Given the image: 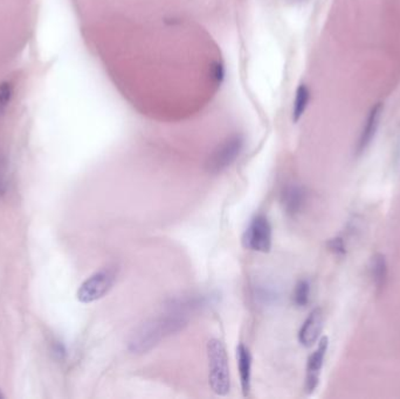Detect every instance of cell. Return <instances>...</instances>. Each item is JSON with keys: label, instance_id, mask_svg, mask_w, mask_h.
<instances>
[{"label": "cell", "instance_id": "obj_11", "mask_svg": "<svg viewBox=\"0 0 400 399\" xmlns=\"http://www.w3.org/2000/svg\"><path fill=\"white\" fill-rule=\"evenodd\" d=\"M370 276H371L372 283L375 285L377 292H382L385 288L389 276V266L386 262V257L382 253H375L370 260L368 266Z\"/></svg>", "mask_w": 400, "mask_h": 399}, {"label": "cell", "instance_id": "obj_1", "mask_svg": "<svg viewBox=\"0 0 400 399\" xmlns=\"http://www.w3.org/2000/svg\"><path fill=\"white\" fill-rule=\"evenodd\" d=\"M188 321L190 315L184 311L165 308L160 316L150 318L135 329L129 339L127 348L131 353L137 355L149 353L164 337L184 330Z\"/></svg>", "mask_w": 400, "mask_h": 399}, {"label": "cell", "instance_id": "obj_12", "mask_svg": "<svg viewBox=\"0 0 400 399\" xmlns=\"http://www.w3.org/2000/svg\"><path fill=\"white\" fill-rule=\"evenodd\" d=\"M310 97H312V93L309 89L308 86L305 83H301L298 86L296 92H295V100L293 103V122H298L301 120V117L305 115V110L308 108L309 102H310Z\"/></svg>", "mask_w": 400, "mask_h": 399}, {"label": "cell", "instance_id": "obj_3", "mask_svg": "<svg viewBox=\"0 0 400 399\" xmlns=\"http://www.w3.org/2000/svg\"><path fill=\"white\" fill-rule=\"evenodd\" d=\"M117 280V269L106 267L89 276L78 288V300L81 304H92L106 297Z\"/></svg>", "mask_w": 400, "mask_h": 399}, {"label": "cell", "instance_id": "obj_8", "mask_svg": "<svg viewBox=\"0 0 400 399\" xmlns=\"http://www.w3.org/2000/svg\"><path fill=\"white\" fill-rule=\"evenodd\" d=\"M323 329V311L321 308H315L314 311L308 315L303 322L300 332H298V342L305 348H310L314 346Z\"/></svg>", "mask_w": 400, "mask_h": 399}, {"label": "cell", "instance_id": "obj_7", "mask_svg": "<svg viewBox=\"0 0 400 399\" xmlns=\"http://www.w3.org/2000/svg\"><path fill=\"white\" fill-rule=\"evenodd\" d=\"M382 109H384L382 103H375V106L372 107L368 111V117H366V121H365L361 135L358 138L357 147H356V151H357L358 155L363 154L373 141L377 130H378L379 122L382 119Z\"/></svg>", "mask_w": 400, "mask_h": 399}, {"label": "cell", "instance_id": "obj_16", "mask_svg": "<svg viewBox=\"0 0 400 399\" xmlns=\"http://www.w3.org/2000/svg\"><path fill=\"white\" fill-rule=\"evenodd\" d=\"M328 248H329L330 251H333L335 255H345V245H344V241L342 238L337 237L333 238V239H330V241H328Z\"/></svg>", "mask_w": 400, "mask_h": 399}, {"label": "cell", "instance_id": "obj_4", "mask_svg": "<svg viewBox=\"0 0 400 399\" xmlns=\"http://www.w3.org/2000/svg\"><path fill=\"white\" fill-rule=\"evenodd\" d=\"M244 147V137L241 134H234L227 137L216 147L206 161L205 168L211 175H218L226 170L239 157Z\"/></svg>", "mask_w": 400, "mask_h": 399}, {"label": "cell", "instance_id": "obj_18", "mask_svg": "<svg viewBox=\"0 0 400 399\" xmlns=\"http://www.w3.org/2000/svg\"><path fill=\"white\" fill-rule=\"evenodd\" d=\"M288 1H291V3H302V1H305V0H288Z\"/></svg>", "mask_w": 400, "mask_h": 399}, {"label": "cell", "instance_id": "obj_14", "mask_svg": "<svg viewBox=\"0 0 400 399\" xmlns=\"http://www.w3.org/2000/svg\"><path fill=\"white\" fill-rule=\"evenodd\" d=\"M226 78V68L221 61H213L209 66V79L216 87H220Z\"/></svg>", "mask_w": 400, "mask_h": 399}, {"label": "cell", "instance_id": "obj_2", "mask_svg": "<svg viewBox=\"0 0 400 399\" xmlns=\"http://www.w3.org/2000/svg\"><path fill=\"white\" fill-rule=\"evenodd\" d=\"M206 349L209 360V386L216 395H226L230 390V365L226 348L220 339H209Z\"/></svg>", "mask_w": 400, "mask_h": 399}, {"label": "cell", "instance_id": "obj_5", "mask_svg": "<svg viewBox=\"0 0 400 399\" xmlns=\"http://www.w3.org/2000/svg\"><path fill=\"white\" fill-rule=\"evenodd\" d=\"M272 226L265 216L254 217L249 226L242 237V245L244 248L251 251L267 253L272 248Z\"/></svg>", "mask_w": 400, "mask_h": 399}, {"label": "cell", "instance_id": "obj_10", "mask_svg": "<svg viewBox=\"0 0 400 399\" xmlns=\"http://www.w3.org/2000/svg\"><path fill=\"white\" fill-rule=\"evenodd\" d=\"M237 369L240 376L241 391L244 397H247L251 391V356L247 346L239 344L237 346Z\"/></svg>", "mask_w": 400, "mask_h": 399}, {"label": "cell", "instance_id": "obj_6", "mask_svg": "<svg viewBox=\"0 0 400 399\" xmlns=\"http://www.w3.org/2000/svg\"><path fill=\"white\" fill-rule=\"evenodd\" d=\"M329 346V339L328 337H322L319 339V346L314 353L310 355L307 363V374H305V391L307 393H312L316 388L319 386V374L322 370L324 358H326V351Z\"/></svg>", "mask_w": 400, "mask_h": 399}, {"label": "cell", "instance_id": "obj_15", "mask_svg": "<svg viewBox=\"0 0 400 399\" xmlns=\"http://www.w3.org/2000/svg\"><path fill=\"white\" fill-rule=\"evenodd\" d=\"M13 96V86L10 81L0 82V115L5 113Z\"/></svg>", "mask_w": 400, "mask_h": 399}, {"label": "cell", "instance_id": "obj_19", "mask_svg": "<svg viewBox=\"0 0 400 399\" xmlns=\"http://www.w3.org/2000/svg\"><path fill=\"white\" fill-rule=\"evenodd\" d=\"M0 398H4V395L1 393V391H0Z\"/></svg>", "mask_w": 400, "mask_h": 399}, {"label": "cell", "instance_id": "obj_13", "mask_svg": "<svg viewBox=\"0 0 400 399\" xmlns=\"http://www.w3.org/2000/svg\"><path fill=\"white\" fill-rule=\"evenodd\" d=\"M309 299H310V283L307 280H300L293 292V301L298 307L302 308L308 304Z\"/></svg>", "mask_w": 400, "mask_h": 399}, {"label": "cell", "instance_id": "obj_9", "mask_svg": "<svg viewBox=\"0 0 400 399\" xmlns=\"http://www.w3.org/2000/svg\"><path fill=\"white\" fill-rule=\"evenodd\" d=\"M307 202V191L298 184H291L284 187L282 192V205L289 216H295L301 212Z\"/></svg>", "mask_w": 400, "mask_h": 399}, {"label": "cell", "instance_id": "obj_17", "mask_svg": "<svg viewBox=\"0 0 400 399\" xmlns=\"http://www.w3.org/2000/svg\"><path fill=\"white\" fill-rule=\"evenodd\" d=\"M6 190V184H5V168L3 161H0V194H4Z\"/></svg>", "mask_w": 400, "mask_h": 399}]
</instances>
